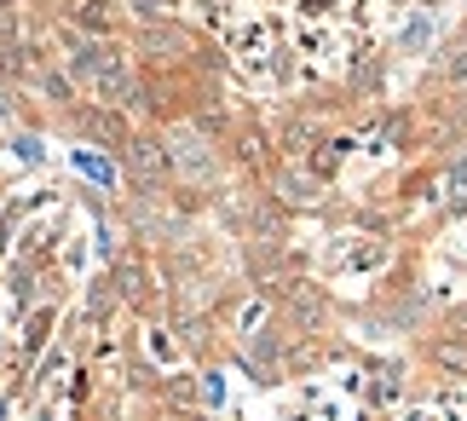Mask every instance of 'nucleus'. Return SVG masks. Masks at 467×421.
Masks as SVG:
<instances>
[{
	"label": "nucleus",
	"mask_w": 467,
	"mask_h": 421,
	"mask_svg": "<svg viewBox=\"0 0 467 421\" xmlns=\"http://www.w3.org/2000/svg\"><path fill=\"white\" fill-rule=\"evenodd\" d=\"M76 69L99 87V93H121V87H128L121 58H116V52H104V47H76Z\"/></svg>",
	"instance_id": "f257e3e1"
}]
</instances>
